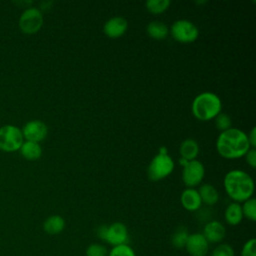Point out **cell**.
Returning a JSON list of instances; mask_svg holds the SVG:
<instances>
[{"label":"cell","mask_w":256,"mask_h":256,"mask_svg":"<svg viewBox=\"0 0 256 256\" xmlns=\"http://www.w3.org/2000/svg\"><path fill=\"white\" fill-rule=\"evenodd\" d=\"M250 148L247 134L239 128L231 127L221 132L216 140L217 152L225 159L244 157Z\"/></svg>","instance_id":"1"},{"label":"cell","mask_w":256,"mask_h":256,"mask_svg":"<svg viewBox=\"0 0 256 256\" xmlns=\"http://www.w3.org/2000/svg\"><path fill=\"white\" fill-rule=\"evenodd\" d=\"M224 189L234 202L241 203L250 199L254 193V181L245 171L234 169L224 176Z\"/></svg>","instance_id":"2"},{"label":"cell","mask_w":256,"mask_h":256,"mask_svg":"<svg viewBox=\"0 0 256 256\" xmlns=\"http://www.w3.org/2000/svg\"><path fill=\"white\" fill-rule=\"evenodd\" d=\"M221 99L213 92H202L198 94L191 105L192 114L200 121L214 119L221 112Z\"/></svg>","instance_id":"3"},{"label":"cell","mask_w":256,"mask_h":256,"mask_svg":"<svg viewBox=\"0 0 256 256\" xmlns=\"http://www.w3.org/2000/svg\"><path fill=\"white\" fill-rule=\"evenodd\" d=\"M98 237L112 247L128 242V228L122 222H114L110 225H101L97 229Z\"/></svg>","instance_id":"4"},{"label":"cell","mask_w":256,"mask_h":256,"mask_svg":"<svg viewBox=\"0 0 256 256\" xmlns=\"http://www.w3.org/2000/svg\"><path fill=\"white\" fill-rule=\"evenodd\" d=\"M174 161L168 154H157L151 160L147 173L152 181H159L168 177L174 170Z\"/></svg>","instance_id":"5"},{"label":"cell","mask_w":256,"mask_h":256,"mask_svg":"<svg viewBox=\"0 0 256 256\" xmlns=\"http://www.w3.org/2000/svg\"><path fill=\"white\" fill-rule=\"evenodd\" d=\"M24 137L20 128L14 125L0 127V149L5 152H14L20 149Z\"/></svg>","instance_id":"6"},{"label":"cell","mask_w":256,"mask_h":256,"mask_svg":"<svg viewBox=\"0 0 256 256\" xmlns=\"http://www.w3.org/2000/svg\"><path fill=\"white\" fill-rule=\"evenodd\" d=\"M170 33L174 40L185 44L194 42L199 36L197 26L193 22L185 19L175 21L170 28Z\"/></svg>","instance_id":"7"},{"label":"cell","mask_w":256,"mask_h":256,"mask_svg":"<svg viewBox=\"0 0 256 256\" xmlns=\"http://www.w3.org/2000/svg\"><path fill=\"white\" fill-rule=\"evenodd\" d=\"M19 28L25 34H35L43 25V14L40 9L28 7L19 18Z\"/></svg>","instance_id":"8"},{"label":"cell","mask_w":256,"mask_h":256,"mask_svg":"<svg viewBox=\"0 0 256 256\" xmlns=\"http://www.w3.org/2000/svg\"><path fill=\"white\" fill-rule=\"evenodd\" d=\"M205 175V168L199 160L187 161L183 166L182 170V180L187 188H194L198 186Z\"/></svg>","instance_id":"9"},{"label":"cell","mask_w":256,"mask_h":256,"mask_svg":"<svg viewBox=\"0 0 256 256\" xmlns=\"http://www.w3.org/2000/svg\"><path fill=\"white\" fill-rule=\"evenodd\" d=\"M21 131L26 141L39 143L46 138L48 134V127L40 120H31L23 126Z\"/></svg>","instance_id":"10"},{"label":"cell","mask_w":256,"mask_h":256,"mask_svg":"<svg viewBox=\"0 0 256 256\" xmlns=\"http://www.w3.org/2000/svg\"><path fill=\"white\" fill-rule=\"evenodd\" d=\"M184 248L190 256H207L209 243L202 233L196 232L189 234Z\"/></svg>","instance_id":"11"},{"label":"cell","mask_w":256,"mask_h":256,"mask_svg":"<svg viewBox=\"0 0 256 256\" xmlns=\"http://www.w3.org/2000/svg\"><path fill=\"white\" fill-rule=\"evenodd\" d=\"M202 234L208 243L219 244L226 236V228L220 221L210 220L204 225Z\"/></svg>","instance_id":"12"},{"label":"cell","mask_w":256,"mask_h":256,"mask_svg":"<svg viewBox=\"0 0 256 256\" xmlns=\"http://www.w3.org/2000/svg\"><path fill=\"white\" fill-rule=\"evenodd\" d=\"M128 29V22L121 16H114L108 19L104 26L103 32L109 38H119L125 34Z\"/></svg>","instance_id":"13"},{"label":"cell","mask_w":256,"mask_h":256,"mask_svg":"<svg viewBox=\"0 0 256 256\" xmlns=\"http://www.w3.org/2000/svg\"><path fill=\"white\" fill-rule=\"evenodd\" d=\"M180 202L183 208L190 212L198 211L202 205L198 190L195 188H186L183 190L180 196Z\"/></svg>","instance_id":"14"},{"label":"cell","mask_w":256,"mask_h":256,"mask_svg":"<svg viewBox=\"0 0 256 256\" xmlns=\"http://www.w3.org/2000/svg\"><path fill=\"white\" fill-rule=\"evenodd\" d=\"M199 144L196 140L192 139V138H187L184 141H182V143L180 144L179 147V152L181 155V158L187 160V161H191L196 159V157L199 154Z\"/></svg>","instance_id":"15"},{"label":"cell","mask_w":256,"mask_h":256,"mask_svg":"<svg viewBox=\"0 0 256 256\" xmlns=\"http://www.w3.org/2000/svg\"><path fill=\"white\" fill-rule=\"evenodd\" d=\"M224 218L226 223L230 226H236L240 224L244 218L240 203H237V202L230 203L225 209Z\"/></svg>","instance_id":"16"},{"label":"cell","mask_w":256,"mask_h":256,"mask_svg":"<svg viewBox=\"0 0 256 256\" xmlns=\"http://www.w3.org/2000/svg\"><path fill=\"white\" fill-rule=\"evenodd\" d=\"M65 228V220L60 215H51L43 223V230L49 235H57Z\"/></svg>","instance_id":"17"},{"label":"cell","mask_w":256,"mask_h":256,"mask_svg":"<svg viewBox=\"0 0 256 256\" xmlns=\"http://www.w3.org/2000/svg\"><path fill=\"white\" fill-rule=\"evenodd\" d=\"M198 193L202 203L208 206H212L216 204L219 200V193L212 184H209V183L202 184L198 190Z\"/></svg>","instance_id":"18"},{"label":"cell","mask_w":256,"mask_h":256,"mask_svg":"<svg viewBox=\"0 0 256 256\" xmlns=\"http://www.w3.org/2000/svg\"><path fill=\"white\" fill-rule=\"evenodd\" d=\"M21 155L30 161L37 160L42 155V148L39 143L32 142V141H25L23 142L22 146L20 147Z\"/></svg>","instance_id":"19"},{"label":"cell","mask_w":256,"mask_h":256,"mask_svg":"<svg viewBox=\"0 0 256 256\" xmlns=\"http://www.w3.org/2000/svg\"><path fill=\"white\" fill-rule=\"evenodd\" d=\"M147 34L155 40H163L167 37L169 29L167 25L161 21H152L147 25Z\"/></svg>","instance_id":"20"},{"label":"cell","mask_w":256,"mask_h":256,"mask_svg":"<svg viewBox=\"0 0 256 256\" xmlns=\"http://www.w3.org/2000/svg\"><path fill=\"white\" fill-rule=\"evenodd\" d=\"M188 236H189V233H188V230L186 229V227H183V226L178 227L175 230V232L172 234V237H171L172 246L177 249L184 248Z\"/></svg>","instance_id":"21"},{"label":"cell","mask_w":256,"mask_h":256,"mask_svg":"<svg viewBox=\"0 0 256 256\" xmlns=\"http://www.w3.org/2000/svg\"><path fill=\"white\" fill-rule=\"evenodd\" d=\"M170 4V0H148L146 1L145 6L150 13L161 14L169 8Z\"/></svg>","instance_id":"22"},{"label":"cell","mask_w":256,"mask_h":256,"mask_svg":"<svg viewBox=\"0 0 256 256\" xmlns=\"http://www.w3.org/2000/svg\"><path fill=\"white\" fill-rule=\"evenodd\" d=\"M241 208L243 217L247 218L252 222L256 221V200L253 197L244 201L243 205H241Z\"/></svg>","instance_id":"23"},{"label":"cell","mask_w":256,"mask_h":256,"mask_svg":"<svg viewBox=\"0 0 256 256\" xmlns=\"http://www.w3.org/2000/svg\"><path fill=\"white\" fill-rule=\"evenodd\" d=\"M107 256H136V254L128 244H120L113 246L111 250L108 251Z\"/></svg>","instance_id":"24"},{"label":"cell","mask_w":256,"mask_h":256,"mask_svg":"<svg viewBox=\"0 0 256 256\" xmlns=\"http://www.w3.org/2000/svg\"><path fill=\"white\" fill-rule=\"evenodd\" d=\"M214 119H215L216 128L218 130H220L221 132H223L225 130H228L229 128L232 127V119L226 113L220 112Z\"/></svg>","instance_id":"25"},{"label":"cell","mask_w":256,"mask_h":256,"mask_svg":"<svg viewBox=\"0 0 256 256\" xmlns=\"http://www.w3.org/2000/svg\"><path fill=\"white\" fill-rule=\"evenodd\" d=\"M210 256H235L234 248L228 243H219L210 253Z\"/></svg>","instance_id":"26"},{"label":"cell","mask_w":256,"mask_h":256,"mask_svg":"<svg viewBox=\"0 0 256 256\" xmlns=\"http://www.w3.org/2000/svg\"><path fill=\"white\" fill-rule=\"evenodd\" d=\"M86 256H107V247L99 243H91L85 250Z\"/></svg>","instance_id":"27"},{"label":"cell","mask_w":256,"mask_h":256,"mask_svg":"<svg viewBox=\"0 0 256 256\" xmlns=\"http://www.w3.org/2000/svg\"><path fill=\"white\" fill-rule=\"evenodd\" d=\"M240 256H256V239H248L242 247Z\"/></svg>","instance_id":"28"},{"label":"cell","mask_w":256,"mask_h":256,"mask_svg":"<svg viewBox=\"0 0 256 256\" xmlns=\"http://www.w3.org/2000/svg\"><path fill=\"white\" fill-rule=\"evenodd\" d=\"M246 163L251 167L255 168L256 167V149L255 148H250L247 153L244 155Z\"/></svg>","instance_id":"29"},{"label":"cell","mask_w":256,"mask_h":256,"mask_svg":"<svg viewBox=\"0 0 256 256\" xmlns=\"http://www.w3.org/2000/svg\"><path fill=\"white\" fill-rule=\"evenodd\" d=\"M248 137V141L250 144L251 148H255L256 147V128L253 127L249 133V135H247Z\"/></svg>","instance_id":"30"},{"label":"cell","mask_w":256,"mask_h":256,"mask_svg":"<svg viewBox=\"0 0 256 256\" xmlns=\"http://www.w3.org/2000/svg\"><path fill=\"white\" fill-rule=\"evenodd\" d=\"M159 154H168V149L165 146H161L159 148Z\"/></svg>","instance_id":"31"}]
</instances>
